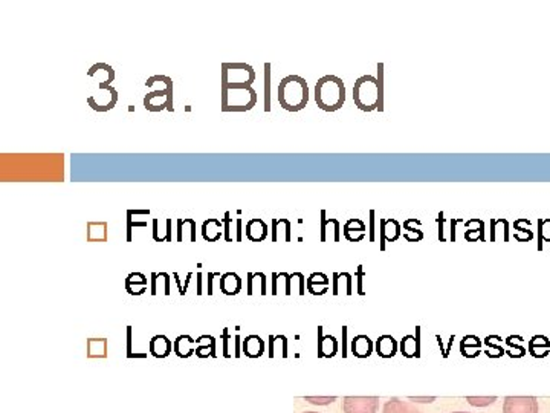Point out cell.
<instances>
[{"mask_svg":"<svg viewBox=\"0 0 550 413\" xmlns=\"http://www.w3.org/2000/svg\"><path fill=\"white\" fill-rule=\"evenodd\" d=\"M378 351H379L384 357H390V355H393L395 351H396V342H395L393 337H388V335L381 337L379 342H378Z\"/></svg>","mask_w":550,"mask_h":413,"instance_id":"obj_15","label":"cell"},{"mask_svg":"<svg viewBox=\"0 0 550 413\" xmlns=\"http://www.w3.org/2000/svg\"><path fill=\"white\" fill-rule=\"evenodd\" d=\"M257 103V92L253 86L222 85L223 112H245Z\"/></svg>","mask_w":550,"mask_h":413,"instance_id":"obj_4","label":"cell"},{"mask_svg":"<svg viewBox=\"0 0 550 413\" xmlns=\"http://www.w3.org/2000/svg\"><path fill=\"white\" fill-rule=\"evenodd\" d=\"M306 401L311 404H317V406H326V404L333 403L337 401L335 397H326V399H318V397H306Z\"/></svg>","mask_w":550,"mask_h":413,"instance_id":"obj_19","label":"cell"},{"mask_svg":"<svg viewBox=\"0 0 550 413\" xmlns=\"http://www.w3.org/2000/svg\"><path fill=\"white\" fill-rule=\"evenodd\" d=\"M278 103L288 112H300L309 103V88L300 75H288L278 85Z\"/></svg>","mask_w":550,"mask_h":413,"instance_id":"obj_2","label":"cell"},{"mask_svg":"<svg viewBox=\"0 0 550 413\" xmlns=\"http://www.w3.org/2000/svg\"><path fill=\"white\" fill-rule=\"evenodd\" d=\"M256 80L253 68L245 63H223L222 85L251 86Z\"/></svg>","mask_w":550,"mask_h":413,"instance_id":"obj_5","label":"cell"},{"mask_svg":"<svg viewBox=\"0 0 550 413\" xmlns=\"http://www.w3.org/2000/svg\"><path fill=\"white\" fill-rule=\"evenodd\" d=\"M265 70H266V95H265V97H266V101H265V110L269 112V110H271V105H269V70H271V65L266 63V65H265Z\"/></svg>","mask_w":550,"mask_h":413,"instance_id":"obj_20","label":"cell"},{"mask_svg":"<svg viewBox=\"0 0 550 413\" xmlns=\"http://www.w3.org/2000/svg\"><path fill=\"white\" fill-rule=\"evenodd\" d=\"M353 231H359V233H366V224L361 220H350L344 225V236L349 238Z\"/></svg>","mask_w":550,"mask_h":413,"instance_id":"obj_17","label":"cell"},{"mask_svg":"<svg viewBox=\"0 0 550 413\" xmlns=\"http://www.w3.org/2000/svg\"><path fill=\"white\" fill-rule=\"evenodd\" d=\"M303 413H318V412H303Z\"/></svg>","mask_w":550,"mask_h":413,"instance_id":"obj_25","label":"cell"},{"mask_svg":"<svg viewBox=\"0 0 550 413\" xmlns=\"http://www.w3.org/2000/svg\"><path fill=\"white\" fill-rule=\"evenodd\" d=\"M452 413H470V412H452Z\"/></svg>","mask_w":550,"mask_h":413,"instance_id":"obj_24","label":"cell"},{"mask_svg":"<svg viewBox=\"0 0 550 413\" xmlns=\"http://www.w3.org/2000/svg\"><path fill=\"white\" fill-rule=\"evenodd\" d=\"M381 233L382 238L393 242L401 236V225L396 220H381Z\"/></svg>","mask_w":550,"mask_h":413,"instance_id":"obj_13","label":"cell"},{"mask_svg":"<svg viewBox=\"0 0 550 413\" xmlns=\"http://www.w3.org/2000/svg\"><path fill=\"white\" fill-rule=\"evenodd\" d=\"M229 222H231V218H229V211L225 213V220H223V224H225V239L231 240V236H229Z\"/></svg>","mask_w":550,"mask_h":413,"instance_id":"obj_21","label":"cell"},{"mask_svg":"<svg viewBox=\"0 0 550 413\" xmlns=\"http://www.w3.org/2000/svg\"><path fill=\"white\" fill-rule=\"evenodd\" d=\"M172 351V343L165 335H156L150 342V352L154 353V357H167Z\"/></svg>","mask_w":550,"mask_h":413,"instance_id":"obj_12","label":"cell"},{"mask_svg":"<svg viewBox=\"0 0 550 413\" xmlns=\"http://www.w3.org/2000/svg\"><path fill=\"white\" fill-rule=\"evenodd\" d=\"M353 351H355L358 355H361V357H364V355H368L370 351H372V343H370V339H368V337H364V335H361V337H357L355 342H353Z\"/></svg>","mask_w":550,"mask_h":413,"instance_id":"obj_16","label":"cell"},{"mask_svg":"<svg viewBox=\"0 0 550 413\" xmlns=\"http://www.w3.org/2000/svg\"><path fill=\"white\" fill-rule=\"evenodd\" d=\"M536 397H506L503 413H538Z\"/></svg>","mask_w":550,"mask_h":413,"instance_id":"obj_8","label":"cell"},{"mask_svg":"<svg viewBox=\"0 0 550 413\" xmlns=\"http://www.w3.org/2000/svg\"><path fill=\"white\" fill-rule=\"evenodd\" d=\"M353 101L364 112L382 109V83L373 75H362L353 86Z\"/></svg>","mask_w":550,"mask_h":413,"instance_id":"obj_3","label":"cell"},{"mask_svg":"<svg viewBox=\"0 0 550 413\" xmlns=\"http://www.w3.org/2000/svg\"><path fill=\"white\" fill-rule=\"evenodd\" d=\"M245 233H247V238L249 240L260 242V240H265L268 238V225L265 224L262 220L256 218V220H251L247 224Z\"/></svg>","mask_w":550,"mask_h":413,"instance_id":"obj_9","label":"cell"},{"mask_svg":"<svg viewBox=\"0 0 550 413\" xmlns=\"http://www.w3.org/2000/svg\"><path fill=\"white\" fill-rule=\"evenodd\" d=\"M240 288H242V280L238 274H223L222 279H220V289H222L223 294L233 296V294H238Z\"/></svg>","mask_w":550,"mask_h":413,"instance_id":"obj_11","label":"cell"},{"mask_svg":"<svg viewBox=\"0 0 550 413\" xmlns=\"http://www.w3.org/2000/svg\"><path fill=\"white\" fill-rule=\"evenodd\" d=\"M378 408V397H346L342 399L344 413H377Z\"/></svg>","mask_w":550,"mask_h":413,"instance_id":"obj_7","label":"cell"},{"mask_svg":"<svg viewBox=\"0 0 550 413\" xmlns=\"http://www.w3.org/2000/svg\"><path fill=\"white\" fill-rule=\"evenodd\" d=\"M382 413H422L415 404L408 401H402L399 399H388L384 404V412Z\"/></svg>","mask_w":550,"mask_h":413,"instance_id":"obj_10","label":"cell"},{"mask_svg":"<svg viewBox=\"0 0 550 413\" xmlns=\"http://www.w3.org/2000/svg\"><path fill=\"white\" fill-rule=\"evenodd\" d=\"M466 401L472 404V406H477V408H485V406H489V404L496 403L497 399L496 397H483V399H480V397H477V399L476 397H468Z\"/></svg>","mask_w":550,"mask_h":413,"instance_id":"obj_18","label":"cell"},{"mask_svg":"<svg viewBox=\"0 0 550 413\" xmlns=\"http://www.w3.org/2000/svg\"><path fill=\"white\" fill-rule=\"evenodd\" d=\"M243 349H245V352L248 353L249 357H257L262 353L263 342L260 337L249 335L248 339L245 340V343H243Z\"/></svg>","mask_w":550,"mask_h":413,"instance_id":"obj_14","label":"cell"},{"mask_svg":"<svg viewBox=\"0 0 550 413\" xmlns=\"http://www.w3.org/2000/svg\"><path fill=\"white\" fill-rule=\"evenodd\" d=\"M315 103L324 112H337L346 103V86L337 75H326L317 81Z\"/></svg>","mask_w":550,"mask_h":413,"instance_id":"obj_1","label":"cell"},{"mask_svg":"<svg viewBox=\"0 0 550 413\" xmlns=\"http://www.w3.org/2000/svg\"><path fill=\"white\" fill-rule=\"evenodd\" d=\"M541 224L545 225L543 234H545V240H550V220L543 221Z\"/></svg>","mask_w":550,"mask_h":413,"instance_id":"obj_22","label":"cell"},{"mask_svg":"<svg viewBox=\"0 0 550 413\" xmlns=\"http://www.w3.org/2000/svg\"><path fill=\"white\" fill-rule=\"evenodd\" d=\"M412 401H419V403H433L436 399H410Z\"/></svg>","mask_w":550,"mask_h":413,"instance_id":"obj_23","label":"cell"},{"mask_svg":"<svg viewBox=\"0 0 550 413\" xmlns=\"http://www.w3.org/2000/svg\"><path fill=\"white\" fill-rule=\"evenodd\" d=\"M145 109L150 112H161V110H173V83L165 86L164 89L154 90L145 95Z\"/></svg>","mask_w":550,"mask_h":413,"instance_id":"obj_6","label":"cell"}]
</instances>
